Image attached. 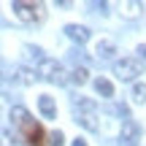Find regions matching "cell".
<instances>
[{
    "instance_id": "1",
    "label": "cell",
    "mask_w": 146,
    "mask_h": 146,
    "mask_svg": "<svg viewBox=\"0 0 146 146\" xmlns=\"http://www.w3.org/2000/svg\"><path fill=\"white\" fill-rule=\"evenodd\" d=\"M8 116H11V122L22 130V135H25V141L30 146H46V133H43V127L30 116V111H27L25 106H14Z\"/></svg>"
},
{
    "instance_id": "2",
    "label": "cell",
    "mask_w": 146,
    "mask_h": 146,
    "mask_svg": "<svg viewBox=\"0 0 146 146\" xmlns=\"http://www.w3.org/2000/svg\"><path fill=\"white\" fill-rule=\"evenodd\" d=\"M38 76L52 81V84H57V87H65V84L70 81V73L65 70L57 60H49V57H43L41 62H38Z\"/></svg>"
},
{
    "instance_id": "3",
    "label": "cell",
    "mask_w": 146,
    "mask_h": 146,
    "mask_svg": "<svg viewBox=\"0 0 146 146\" xmlns=\"http://www.w3.org/2000/svg\"><path fill=\"white\" fill-rule=\"evenodd\" d=\"M11 8H14V14L19 16L22 22H41L43 19V5L41 3H25V0H14L11 3Z\"/></svg>"
},
{
    "instance_id": "4",
    "label": "cell",
    "mask_w": 146,
    "mask_h": 146,
    "mask_svg": "<svg viewBox=\"0 0 146 146\" xmlns=\"http://www.w3.org/2000/svg\"><path fill=\"white\" fill-rule=\"evenodd\" d=\"M114 76H119L122 81H133L135 76H141V62L133 57L119 60V62H114Z\"/></svg>"
},
{
    "instance_id": "5",
    "label": "cell",
    "mask_w": 146,
    "mask_h": 146,
    "mask_svg": "<svg viewBox=\"0 0 146 146\" xmlns=\"http://www.w3.org/2000/svg\"><path fill=\"white\" fill-rule=\"evenodd\" d=\"M138 138H141V125H138L135 119H125L122 122V141L133 143V141H138Z\"/></svg>"
},
{
    "instance_id": "6",
    "label": "cell",
    "mask_w": 146,
    "mask_h": 146,
    "mask_svg": "<svg viewBox=\"0 0 146 146\" xmlns=\"http://www.w3.org/2000/svg\"><path fill=\"white\" fill-rule=\"evenodd\" d=\"M76 122H78L81 127H87L89 133H98V130H100L98 114H92V111H76Z\"/></svg>"
},
{
    "instance_id": "7",
    "label": "cell",
    "mask_w": 146,
    "mask_h": 146,
    "mask_svg": "<svg viewBox=\"0 0 146 146\" xmlns=\"http://www.w3.org/2000/svg\"><path fill=\"white\" fill-rule=\"evenodd\" d=\"M65 35H68L70 41H76L78 46L89 41V30H87L84 25H68V27H65Z\"/></svg>"
},
{
    "instance_id": "8",
    "label": "cell",
    "mask_w": 146,
    "mask_h": 146,
    "mask_svg": "<svg viewBox=\"0 0 146 146\" xmlns=\"http://www.w3.org/2000/svg\"><path fill=\"white\" fill-rule=\"evenodd\" d=\"M38 108L46 119H57V106H54V98L52 95H41L38 98Z\"/></svg>"
},
{
    "instance_id": "9",
    "label": "cell",
    "mask_w": 146,
    "mask_h": 146,
    "mask_svg": "<svg viewBox=\"0 0 146 146\" xmlns=\"http://www.w3.org/2000/svg\"><path fill=\"white\" fill-rule=\"evenodd\" d=\"M95 54H98L100 60H111V57L116 54V46H114L111 41H100L98 46H95Z\"/></svg>"
},
{
    "instance_id": "10",
    "label": "cell",
    "mask_w": 146,
    "mask_h": 146,
    "mask_svg": "<svg viewBox=\"0 0 146 146\" xmlns=\"http://www.w3.org/2000/svg\"><path fill=\"white\" fill-rule=\"evenodd\" d=\"M95 89H98V95H103V98H114V84L108 81V78H95Z\"/></svg>"
},
{
    "instance_id": "11",
    "label": "cell",
    "mask_w": 146,
    "mask_h": 146,
    "mask_svg": "<svg viewBox=\"0 0 146 146\" xmlns=\"http://www.w3.org/2000/svg\"><path fill=\"white\" fill-rule=\"evenodd\" d=\"M16 78H19L22 84H27V87L38 81V76H35V73H33V70H27V68H16Z\"/></svg>"
},
{
    "instance_id": "12",
    "label": "cell",
    "mask_w": 146,
    "mask_h": 146,
    "mask_svg": "<svg viewBox=\"0 0 146 146\" xmlns=\"http://www.w3.org/2000/svg\"><path fill=\"white\" fill-rule=\"evenodd\" d=\"M73 106H76V111H92V114H95V108H98L95 100H89V98H76Z\"/></svg>"
},
{
    "instance_id": "13",
    "label": "cell",
    "mask_w": 146,
    "mask_h": 146,
    "mask_svg": "<svg viewBox=\"0 0 146 146\" xmlns=\"http://www.w3.org/2000/svg\"><path fill=\"white\" fill-rule=\"evenodd\" d=\"M133 100H135V103H146V84L143 81H135V87H133Z\"/></svg>"
},
{
    "instance_id": "14",
    "label": "cell",
    "mask_w": 146,
    "mask_h": 146,
    "mask_svg": "<svg viewBox=\"0 0 146 146\" xmlns=\"http://www.w3.org/2000/svg\"><path fill=\"white\" fill-rule=\"evenodd\" d=\"M87 76H89L87 68H76V70L70 73V81H73V84H84V81H87Z\"/></svg>"
},
{
    "instance_id": "15",
    "label": "cell",
    "mask_w": 146,
    "mask_h": 146,
    "mask_svg": "<svg viewBox=\"0 0 146 146\" xmlns=\"http://www.w3.org/2000/svg\"><path fill=\"white\" fill-rule=\"evenodd\" d=\"M122 8H125V16H130V19H133V16H138V8H141V3H125Z\"/></svg>"
},
{
    "instance_id": "16",
    "label": "cell",
    "mask_w": 146,
    "mask_h": 146,
    "mask_svg": "<svg viewBox=\"0 0 146 146\" xmlns=\"http://www.w3.org/2000/svg\"><path fill=\"white\" fill-rule=\"evenodd\" d=\"M0 146H16V141H14L5 130H0Z\"/></svg>"
},
{
    "instance_id": "17",
    "label": "cell",
    "mask_w": 146,
    "mask_h": 146,
    "mask_svg": "<svg viewBox=\"0 0 146 146\" xmlns=\"http://www.w3.org/2000/svg\"><path fill=\"white\" fill-rule=\"evenodd\" d=\"M62 141H65V135H62V133H52V146H62Z\"/></svg>"
},
{
    "instance_id": "18",
    "label": "cell",
    "mask_w": 146,
    "mask_h": 146,
    "mask_svg": "<svg viewBox=\"0 0 146 146\" xmlns=\"http://www.w3.org/2000/svg\"><path fill=\"white\" fill-rule=\"evenodd\" d=\"M73 146H87V141H84V138H76V141H73Z\"/></svg>"
},
{
    "instance_id": "19",
    "label": "cell",
    "mask_w": 146,
    "mask_h": 146,
    "mask_svg": "<svg viewBox=\"0 0 146 146\" xmlns=\"http://www.w3.org/2000/svg\"><path fill=\"white\" fill-rule=\"evenodd\" d=\"M138 54H141V57L146 60V46H143V43H141V46H138Z\"/></svg>"
},
{
    "instance_id": "20",
    "label": "cell",
    "mask_w": 146,
    "mask_h": 146,
    "mask_svg": "<svg viewBox=\"0 0 146 146\" xmlns=\"http://www.w3.org/2000/svg\"><path fill=\"white\" fill-rule=\"evenodd\" d=\"M0 87H3V76H0Z\"/></svg>"
}]
</instances>
